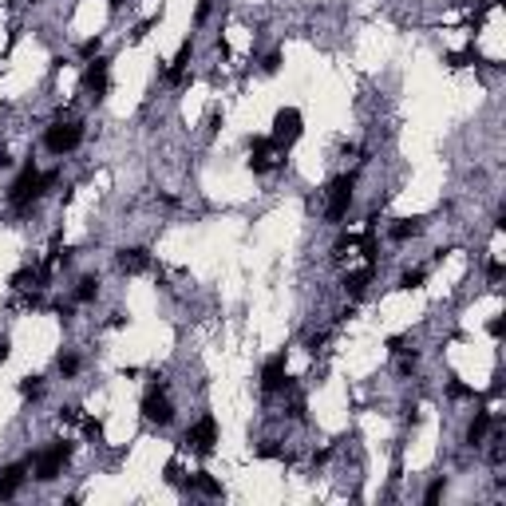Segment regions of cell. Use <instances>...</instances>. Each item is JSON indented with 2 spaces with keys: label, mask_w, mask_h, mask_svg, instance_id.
<instances>
[{
  "label": "cell",
  "mask_w": 506,
  "mask_h": 506,
  "mask_svg": "<svg viewBox=\"0 0 506 506\" xmlns=\"http://www.w3.org/2000/svg\"><path fill=\"white\" fill-rule=\"evenodd\" d=\"M56 182H60V171H36V166L28 162L24 171L13 178V186H8V194L4 198H8V206H13L16 214H28Z\"/></svg>",
  "instance_id": "6da1fadb"
},
{
  "label": "cell",
  "mask_w": 506,
  "mask_h": 506,
  "mask_svg": "<svg viewBox=\"0 0 506 506\" xmlns=\"http://www.w3.org/2000/svg\"><path fill=\"white\" fill-rule=\"evenodd\" d=\"M68 463H72V443L56 439V443H48L44 451L32 455V479H36V482H56Z\"/></svg>",
  "instance_id": "7a4b0ae2"
},
{
  "label": "cell",
  "mask_w": 506,
  "mask_h": 506,
  "mask_svg": "<svg viewBox=\"0 0 506 506\" xmlns=\"http://www.w3.org/2000/svg\"><path fill=\"white\" fill-rule=\"evenodd\" d=\"M352 190H356V174H336L329 182V190H324V222L329 226H340L348 218Z\"/></svg>",
  "instance_id": "3957f363"
},
{
  "label": "cell",
  "mask_w": 506,
  "mask_h": 506,
  "mask_svg": "<svg viewBox=\"0 0 506 506\" xmlns=\"http://www.w3.org/2000/svg\"><path fill=\"white\" fill-rule=\"evenodd\" d=\"M79 143H84V123H79V119H56V123L44 131V150L56 155V159L72 155Z\"/></svg>",
  "instance_id": "277c9868"
},
{
  "label": "cell",
  "mask_w": 506,
  "mask_h": 506,
  "mask_svg": "<svg viewBox=\"0 0 506 506\" xmlns=\"http://www.w3.org/2000/svg\"><path fill=\"white\" fill-rule=\"evenodd\" d=\"M182 443L194 451V455H214V443H218V420H214L210 411L206 416H198L190 427H186Z\"/></svg>",
  "instance_id": "5b68a950"
},
{
  "label": "cell",
  "mask_w": 506,
  "mask_h": 506,
  "mask_svg": "<svg viewBox=\"0 0 506 506\" xmlns=\"http://www.w3.org/2000/svg\"><path fill=\"white\" fill-rule=\"evenodd\" d=\"M301 135H305V119H301L297 107H281V111L273 115V135L269 139L285 150V155H289V147H293Z\"/></svg>",
  "instance_id": "8992f818"
},
{
  "label": "cell",
  "mask_w": 506,
  "mask_h": 506,
  "mask_svg": "<svg viewBox=\"0 0 506 506\" xmlns=\"http://www.w3.org/2000/svg\"><path fill=\"white\" fill-rule=\"evenodd\" d=\"M143 420L159 423V427H171L174 423V404H171V395H166V384L155 380V388L143 395Z\"/></svg>",
  "instance_id": "52a82bcc"
},
{
  "label": "cell",
  "mask_w": 506,
  "mask_h": 506,
  "mask_svg": "<svg viewBox=\"0 0 506 506\" xmlns=\"http://www.w3.org/2000/svg\"><path fill=\"white\" fill-rule=\"evenodd\" d=\"M84 91L91 99H103L107 95V87H111V60L107 56H95V60H87V68H84Z\"/></svg>",
  "instance_id": "ba28073f"
},
{
  "label": "cell",
  "mask_w": 506,
  "mask_h": 506,
  "mask_svg": "<svg viewBox=\"0 0 506 506\" xmlns=\"http://www.w3.org/2000/svg\"><path fill=\"white\" fill-rule=\"evenodd\" d=\"M293 380H289V364H285V352H277L273 360H265L261 368V392L265 395H277V392H289Z\"/></svg>",
  "instance_id": "9c48e42d"
},
{
  "label": "cell",
  "mask_w": 506,
  "mask_h": 506,
  "mask_svg": "<svg viewBox=\"0 0 506 506\" xmlns=\"http://www.w3.org/2000/svg\"><path fill=\"white\" fill-rule=\"evenodd\" d=\"M28 471H32V459H20V463H8L0 467V498H16L20 487H24Z\"/></svg>",
  "instance_id": "30bf717a"
},
{
  "label": "cell",
  "mask_w": 506,
  "mask_h": 506,
  "mask_svg": "<svg viewBox=\"0 0 506 506\" xmlns=\"http://www.w3.org/2000/svg\"><path fill=\"white\" fill-rule=\"evenodd\" d=\"M119 269H123V273H147L150 269V253L143 246L119 249Z\"/></svg>",
  "instance_id": "8fae6325"
},
{
  "label": "cell",
  "mask_w": 506,
  "mask_h": 506,
  "mask_svg": "<svg viewBox=\"0 0 506 506\" xmlns=\"http://www.w3.org/2000/svg\"><path fill=\"white\" fill-rule=\"evenodd\" d=\"M190 60H194V40H182V44H178V52H174V60H171V68H162V75H166V79H182V72L186 68H190Z\"/></svg>",
  "instance_id": "7c38bea8"
},
{
  "label": "cell",
  "mask_w": 506,
  "mask_h": 506,
  "mask_svg": "<svg viewBox=\"0 0 506 506\" xmlns=\"http://www.w3.org/2000/svg\"><path fill=\"white\" fill-rule=\"evenodd\" d=\"M372 273H376V265H372V261H364L360 269H352V273L345 277V293H348V297H364V289L372 285Z\"/></svg>",
  "instance_id": "4fadbf2b"
},
{
  "label": "cell",
  "mask_w": 506,
  "mask_h": 506,
  "mask_svg": "<svg viewBox=\"0 0 506 506\" xmlns=\"http://www.w3.org/2000/svg\"><path fill=\"white\" fill-rule=\"evenodd\" d=\"M487 432H491V411L479 408V411H475V420L467 423V447H482Z\"/></svg>",
  "instance_id": "5bb4252c"
},
{
  "label": "cell",
  "mask_w": 506,
  "mask_h": 506,
  "mask_svg": "<svg viewBox=\"0 0 506 506\" xmlns=\"http://www.w3.org/2000/svg\"><path fill=\"white\" fill-rule=\"evenodd\" d=\"M190 487H194L198 494H206V498H222V482L214 479L210 471H194V479H190Z\"/></svg>",
  "instance_id": "9a60e30c"
},
{
  "label": "cell",
  "mask_w": 506,
  "mask_h": 506,
  "mask_svg": "<svg viewBox=\"0 0 506 506\" xmlns=\"http://www.w3.org/2000/svg\"><path fill=\"white\" fill-rule=\"evenodd\" d=\"M423 234V218H400L392 226V242H411V237Z\"/></svg>",
  "instance_id": "2e32d148"
},
{
  "label": "cell",
  "mask_w": 506,
  "mask_h": 506,
  "mask_svg": "<svg viewBox=\"0 0 506 506\" xmlns=\"http://www.w3.org/2000/svg\"><path fill=\"white\" fill-rule=\"evenodd\" d=\"M95 297H99V277H91V273H87V277H79V281H75V301H79V305H91Z\"/></svg>",
  "instance_id": "e0dca14e"
},
{
  "label": "cell",
  "mask_w": 506,
  "mask_h": 506,
  "mask_svg": "<svg viewBox=\"0 0 506 506\" xmlns=\"http://www.w3.org/2000/svg\"><path fill=\"white\" fill-rule=\"evenodd\" d=\"M56 368H60L63 380H72V376H79V356L75 352H60V360H56Z\"/></svg>",
  "instance_id": "ac0fdd59"
},
{
  "label": "cell",
  "mask_w": 506,
  "mask_h": 506,
  "mask_svg": "<svg viewBox=\"0 0 506 506\" xmlns=\"http://www.w3.org/2000/svg\"><path fill=\"white\" fill-rule=\"evenodd\" d=\"M20 395H24V400H40V395H44V376H24V380H20Z\"/></svg>",
  "instance_id": "d6986e66"
},
{
  "label": "cell",
  "mask_w": 506,
  "mask_h": 506,
  "mask_svg": "<svg viewBox=\"0 0 506 506\" xmlns=\"http://www.w3.org/2000/svg\"><path fill=\"white\" fill-rule=\"evenodd\" d=\"M482 56L475 48H463V52H451V56H447V63H451V68H467V63H479Z\"/></svg>",
  "instance_id": "ffe728a7"
},
{
  "label": "cell",
  "mask_w": 506,
  "mask_h": 506,
  "mask_svg": "<svg viewBox=\"0 0 506 506\" xmlns=\"http://www.w3.org/2000/svg\"><path fill=\"white\" fill-rule=\"evenodd\" d=\"M443 491H447V475H435V479L427 482V491H423V503H439Z\"/></svg>",
  "instance_id": "44dd1931"
},
{
  "label": "cell",
  "mask_w": 506,
  "mask_h": 506,
  "mask_svg": "<svg viewBox=\"0 0 506 506\" xmlns=\"http://www.w3.org/2000/svg\"><path fill=\"white\" fill-rule=\"evenodd\" d=\"M79 56H84V60H95V56H103V40H99V36H87L84 44H79Z\"/></svg>",
  "instance_id": "7402d4cb"
},
{
  "label": "cell",
  "mask_w": 506,
  "mask_h": 506,
  "mask_svg": "<svg viewBox=\"0 0 506 506\" xmlns=\"http://www.w3.org/2000/svg\"><path fill=\"white\" fill-rule=\"evenodd\" d=\"M253 455H258V459H285V451H281L277 443H273V439H265V443L253 447Z\"/></svg>",
  "instance_id": "603a6c76"
},
{
  "label": "cell",
  "mask_w": 506,
  "mask_h": 506,
  "mask_svg": "<svg viewBox=\"0 0 506 506\" xmlns=\"http://www.w3.org/2000/svg\"><path fill=\"white\" fill-rule=\"evenodd\" d=\"M423 281H427V273H423V269H411V273H404V281H400V289H420Z\"/></svg>",
  "instance_id": "cb8c5ba5"
},
{
  "label": "cell",
  "mask_w": 506,
  "mask_h": 506,
  "mask_svg": "<svg viewBox=\"0 0 506 506\" xmlns=\"http://www.w3.org/2000/svg\"><path fill=\"white\" fill-rule=\"evenodd\" d=\"M84 435H87V439H91V443H99V439H103V423L87 416V420H84Z\"/></svg>",
  "instance_id": "d4e9b609"
},
{
  "label": "cell",
  "mask_w": 506,
  "mask_h": 506,
  "mask_svg": "<svg viewBox=\"0 0 506 506\" xmlns=\"http://www.w3.org/2000/svg\"><path fill=\"white\" fill-rule=\"evenodd\" d=\"M277 68H281V52H269V56L261 60V72H265V75H273Z\"/></svg>",
  "instance_id": "484cf974"
},
{
  "label": "cell",
  "mask_w": 506,
  "mask_h": 506,
  "mask_svg": "<svg viewBox=\"0 0 506 506\" xmlns=\"http://www.w3.org/2000/svg\"><path fill=\"white\" fill-rule=\"evenodd\" d=\"M447 392H451V400H467V395H475V392L467 388V384H459V380L447 384Z\"/></svg>",
  "instance_id": "4316f807"
},
{
  "label": "cell",
  "mask_w": 506,
  "mask_h": 506,
  "mask_svg": "<svg viewBox=\"0 0 506 506\" xmlns=\"http://www.w3.org/2000/svg\"><path fill=\"white\" fill-rule=\"evenodd\" d=\"M503 261H491V265H487V281H491V285H498V281H503Z\"/></svg>",
  "instance_id": "83f0119b"
},
{
  "label": "cell",
  "mask_w": 506,
  "mask_h": 506,
  "mask_svg": "<svg viewBox=\"0 0 506 506\" xmlns=\"http://www.w3.org/2000/svg\"><path fill=\"white\" fill-rule=\"evenodd\" d=\"M416 372V352L411 356H400V376H411Z\"/></svg>",
  "instance_id": "f1b7e54d"
},
{
  "label": "cell",
  "mask_w": 506,
  "mask_h": 506,
  "mask_svg": "<svg viewBox=\"0 0 506 506\" xmlns=\"http://www.w3.org/2000/svg\"><path fill=\"white\" fill-rule=\"evenodd\" d=\"M75 420H79V408H63L60 411V427L63 423H75Z\"/></svg>",
  "instance_id": "f546056e"
},
{
  "label": "cell",
  "mask_w": 506,
  "mask_h": 506,
  "mask_svg": "<svg viewBox=\"0 0 506 506\" xmlns=\"http://www.w3.org/2000/svg\"><path fill=\"white\" fill-rule=\"evenodd\" d=\"M8 356H13V340H8V336H0V364H4Z\"/></svg>",
  "instance_id": "4dcf8cb0"
},
{
  "label": "cell",
  "mask_w": 506,
  "mask_h": 506,
  "mask_svg": "<svg viewBox=\"0 0 506 506\" xmlns=\"http://www.w3.org/2000/svg\"><path fill=\"white\" fill-rule=\"evenodd\" d=\"M206 16H210V0H202V4H198V8H194V20H198V24H202Z\"/></svg>",
  "instance_id": "1f68e13d"
},
{
  "label": "cell",
  "mask_w": 506,
  "mask_h": 506,
  "mask_svg": "<svg viewBox=\"0 0 506 506\" xmlns=\"http://www.w3.org/2000/svg\"><path fill=\"white\" fill-rule=\"evenodd\" d=\"M506 333V321H503V317H494V321H491V336H494V340H498V336H503Z\"/></svg>",
  "instance_id": "d6a6232c"
},
{
  "label": "cell",
  "mask_w": 506,
  "mask_h": 506,
  "mask_svg": "<svg viewBox=\"0 0 506 506\" xmlns=\"http://www.w3.org/2000/svg\"><path fill=\"white\" fill-rule=\"evenodd\" d=\"M123 4H127V0H107V8H111V13H119Z\"/></svg>",
  "instance_id": "836d02e7"
},
{
  "label": "cell",
  "mask_w": 506,
  "mask_h": 506,
  "mask_svg": "<svg viewBox=\"0 0 506 506\" xmlns=\"http://www.w3.org/2000/svg\"><path fill=\"white\" fill-rule=\"evenodd\" d=\"M8 166H13V159H8V155H0V171H8Z\"/></svg>",
  "instance_id": "e575fe53"
},
{
  "label": "cell",
  "mask_w": 506,
  "mask_h": 506,
  "mask_svg": "<svg viewBox=\"0 0 506 506\" xmlns=\"http://www.w3.org/2000/svg\"><path fill=\"white\" fill-rule=\"evenodd\" d=\"M463 4H471V8H479V4H491V0H463Z\"/></svg>",
  "instance_id": "d590c367"
}]
</instances>
